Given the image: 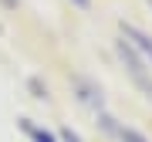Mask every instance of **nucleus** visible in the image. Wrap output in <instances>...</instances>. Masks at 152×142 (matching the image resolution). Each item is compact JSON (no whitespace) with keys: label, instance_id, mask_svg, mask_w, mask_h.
Returning a JSON list of instances; mask_svg holds the SVG:
<instances>
[{"label":"nucleus","instance_id":"nucleus-1","mask_svg":"<svg viewBox=\"0 0 152 142\" xmlns=\"http://www.w3.org/2000/svg\"><path fill=\"white\" fill-rule=\"evenodd\" d=\"M115 51H118V58H122L125 71H129L132 85H135L139 91L152 102V75H149V64H145V61H142V58H139V54H135V51H132L125 41H115Z\"/></svg>","mask_w":152,"mask_h":142},{"label":"nucleus","instance_id":"nucleus-2","mask_svg":"<svg viewBox=\"0 0 152 142\" xmlns=\"http://www.w3.org/2000/svg\"><path fill=\"white\" fill-rule=\"evenodd\" d=\"M118 31H122V41L129 44L142 61L152 64V37H149V34L142 31V27H135V24H129V20H118Z\"/></svg>","mask_w":152,"mask_h":142},{"label":"nucleus","instance_id":"nucleus-3","mask_svg":"<svg viewBox=\"0 0 152 142\" xmlns=\"http://www.w3.org/2000/svg\"><path fill=\"white\" fill-rule=\"evenodd\" d=\"M71 85H75V91H78V98H81L88 108H95V112H105V95H102V88H98L95 81H88V78H71Z\"/></svg>","mask_w":152,"mask_h":142},{"label":"nucleus","instance_id":"nucleus-4","mask_svg":"<svg viewBox=\"0 0 152 142\" xmlns=\"http://www.w3.org/2000/svg\"><path fill=\"white\" fill-rule=\"evenodd\" d=\"M98 129H102L105 135H118V129H122V125H118V122L112 119L108 112H98Z\"/></svg>","mask_w":152,"mask_h":142},{"label":"nucleus","instance_id":"nucleus-5","mask_svg":"<svg viewBox=\"0 0 152 142\" xmlns=\"http://www.w3.org/2000/svg\"><path fill=\"white\" fill-rule=\"evenodd\" d=\"M27 88H31V95H34V98L48 102V85H44L41 78H27Z\"/></svg>","mask_w":152,"mask_h":142},{"label":"nucleus","instance_id":"nucleus-6","mask_svg":"<svg viewBox=\"0 0 152 142\" xmlns=\"http://www.w3.org/2000/svg\"><path fill=\"white\" fill-rule=\"evenodd\" d=\"M118 139H122V142H149L139 129H129V125H122V129H118Z\"/></svg>","mask_w":152,"mask_h":142},{"label":"nucleus","instance_id":"nucleus-7","mask_svg":"<svg viewBox=\"0 0 152 142\" xmlns=\"http://www.w3.org/2000/svg\"><path fill=\"white\" fill-rule=\"evenodd\" d=\"M27 135H31L34 142H58V135H54V132H48V129H31Z\"/></svg>","mask_w":152,"mask_h":142},{"label":"nucleus","instance_id":"nucleus-8","mask_svg":"<svg viewBox=\"0 0 152 142\" xmlns=\"http://www.w3.org/2000/svg\"><path fill=\"white\" fill-rule=\"evenodd\" d=\"M58 142H81V135H78V132H71V129L64 125V129L58 132Z\"/></svg>","mask_w":152,"mask_h":142},{"label":"nucleus","instance_id":"nucleus-9","mask_svg":"<svg viewBox=\"0 0 152 142\" xmlns=\"http://www.w3.org/2000/svg\"><path fill=\"white\" fill-rule=\"evenodd\" d=\"M71 4H75L78 10H91V0H71Z\"/></svg>","mask_w":152,"mask_h":142},{"label":"nucleus","instance_id":"nucleus-10","mask_svg":"<svg viewBox=\"0 0 152 142\" xmlns=\"http://www.w3.org/2000/svg\"><path fill=\"white\" fill-rule=\"evenodd\" d=\"M0 4H4L7 10H17V0H0Z\"/></svg>","mask_w":152,"mask_h":142},{"label":"nucleus","instance_id":"nucleus-11","mask_svg":"<svg viewBox=\"0 0 152 142\" xmlns=\"http://www.w3.org/2000/svg\"><path fill=\"white\" fill-rule=\"evenodd\" d=\"M145 4H149V7H152V0H145Z\"/></svg>","mask_w":152,"mask_h":142}]
</instances>
